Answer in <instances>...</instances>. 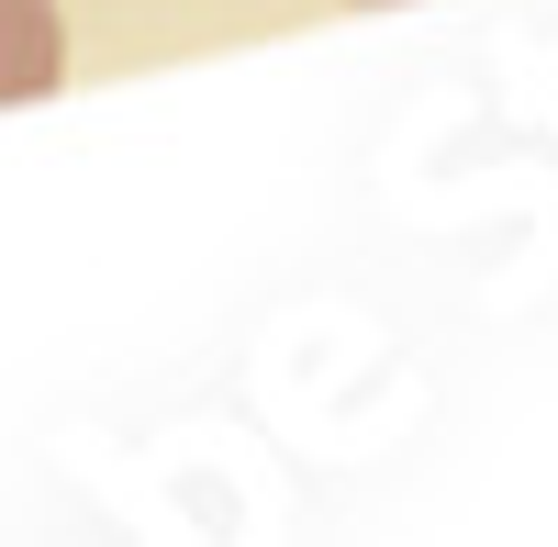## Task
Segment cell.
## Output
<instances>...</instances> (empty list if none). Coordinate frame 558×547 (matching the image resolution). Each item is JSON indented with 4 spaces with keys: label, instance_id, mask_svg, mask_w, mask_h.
I'll list each match as a JSON object with an SVG mask.
<instances>
[{
    "label": "cell",
    "instance_id": "obj_1",
    "mask_svg": "<svg viewBox=\"0 0 558 547\" xmlns=\"http://www.w3.org/2000/svg\"><path fill=\"white\" fill-rule=\"evenodd\" d=\"M68 78V23L57 0H0V101H45Z\"/></svg>",
    "mask_w": 558,
    "mask_h": 547
}]
</instances>
